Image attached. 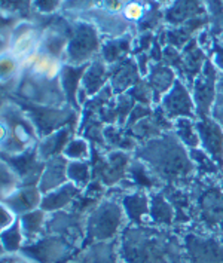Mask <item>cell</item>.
I'll list each match as a JSON object with an SVG mask.
<instances>
[{
    "mask_svg": "<svg viewBox=\"0 0 223 263\" xmlns=\"http://www.w3.org/2000/svg\"><path fill=\"white\" fill-rule=\"evenodd\" d=\"M0 211H2V232L11 229L20 220V216L15 213L12 208L8 207L6 204H2V210Z\"/></svg>",
    "mask_w": 223,
    "mask_h": 263,
    "instance_id": "2e32d148",
    "label": "cell"
},
{
    "mask_svg": "<svg viewBox=\"0 0 223 263\" xmlns=\"http://www.w3.org/2000/svg\"><path fill=\"white\" fill-rule=\"evenodd\" d=\"M126 14L131 18H139L140 15H141V8H140L139 5H129L126 8Z\"/></svg>",
    "mask_w": 223,
    "mask_h": 263,
    "instance_id": "d6986e66",
    "label": "cell"
},
{
    "mask_svg": "<svg viewBox=\"0 0 223 263\" xmlns=\"http://www.w3.org/2000/svg\"><path fill=\"white\" fill-rule=\"evenodd\" d=\"M191 195H192V226L191 228L223 238L222 184L206 181L196 189L194 187V192Z\"/></svg>",
    "mask_w": 223,
    "mask_h": 263,
    "instance_id": "277c9868",
    "label": "cell"
},
{
    "mask_svg": "<svg viewBox=\"0 0 223 263\" xmlns=\"http://www.w3.org/2000/svg\"><path fill=\"white\" fill-rule=\"evenodd\" d=\"M67 263H122L118 249V239L85 246Z\"/></svg>",
    "mask_w": 223,
    "mask_h": 263,
    "instance_id": "8992f818",
    "label": "cell"
},
{
    "mask_svg": "<svg viewBox=\"0 0 223 263\" xmlns=\"http://www.w3.org/2000/svg\"><path fill=\"white\" fill-rule=\"evenodd\" d=\"M122 263H188L179 231L154 224H128L118 239Z\"/></svg>",
    "mask_w": 223,
    "mask_h": 263,
    "instance_id": "6da1fadb",
    "label": "cell"
},
{
    "mask_svg": "<svg viewBox=\"0 0 223 263\" xmlns=\"http://www.w3.org/2000/svg\"><path fill=\"white\" fill-rule=\"evenodd\" d=\"M180 234L188 263H223V238L194 228Z\"/></svg>",
    "mask_w": 223,
    "mask_h": 263,
    "instance_id": "5b68a950",
    "label": "cell"
},
{
    "mask_svg": "<svg viewBox=\"0 0 223 263\" xmlns=\"http://www.w3.org/2000/svg\"><path fill=\"white\" fill-rule=\"evenodd\" d=\"M2 263H36L26 256L23 251L18 253H2Z\"/></svg>",
    "mask_w": 223,
    "mask_h": 263,
    "instance_id": "ac0fdd59",
    "label": "cell"
},
{
    "mask_svg": "<svg viewBox=\"0 0 223 263\" xmlns=\"http://www.w3.org/2000/svg\"><path fill=\"white\" fill-rule=\"evenodd\" d=\"M192 107H194L192 100L186 92H180L177 97L170 94L164 100V110L170 116H191Z\"/></svg>",
    "mask_w": 223,
    "mask_h": 263,
    "instance_id": "7c38bea8",
    "label": "cell"
},
{
    "mask_svg": "<svg viewBox=\"0 0 223 263\" xmlns=\"http://www.w3.org/2000/svg\"><path fill=\"white\" fill-rule=\"evenodd\" d=\"M139 158L158 179L173 186L192 183L195 164H192L186 149L173 134L155 139L139 149Z\"/></svg>",
    "mask_w": 223,
    "mask_h": 263,
    "instance_id": "7a4b0ae2",
    "label": "cell"
},
{
    "mask_svg": "<svg viewBox=\"0 0 223 263\" xmlns=\"http://www.w3.org/2000/svg\"><path fill=\"white\" fill-rule=\"evenodd\" d=\"M26 238L21 231L20 220L8 231L2 232V253H18L24 249Z\"/></svg>",
    "mask_w": 223,
    "mask_h": 263,
    "instance_id": "4fadbf2b",
    "label": "cell"
},
{
    "mask_svg": "<svg viewBox=\"0 0 223 263\" xmlns=\"http://www.w3.org/2000/svg\"><path fill=\"white\" fill-rule=\"evenodd\" d=\"M34 73L46 76L48 79H52L58 73V64L49 57H41L34 61Z\"/></svg>",
    "mask_w": 223,
    "mask_h": 263,
    "instance_id": "9a60e30c",
    "label": "cell"
},
{
    "mask_svg": "<svg viewBox=\"0 0 223 263\" xmlns=\"http://www.w3.org/2000/svg\"><path fill=\"white\" fill-rule=\"evenodd\" d=\"M42 192H39L38 189H18L16 192L5 198L3 204H6L9 208H12L15 213L21 217L24 214H27L30 211L38 210V207L42 205Z\"/></svg>",
    "mask_w": 223,
    "mask_h": 263,
    "instance_id": "ba28073f",
    "label": "cell"
},
{
    "mask_svg": "<svg viewBox=\"0 0 223 263\" xmlns=\"http://www.w3.org/2000/svg\"><path fill=\"white\" fill-rule=\"evenodd\" d=\"M48 219H49V214L46 211H43L42 208L30 211L20 217V224H21V231L26 238V244L39 239L45 234Z\"/></svg>",
    "mask_w": 223,
    "mask_h": 263,
    "instance_id": "8fae6325",
    "label": "cell"
},
{
    "mask_svg": "<svg viewBox=\"0 0 223 263\" xmlns=\"http://www.w3.org/2000/svg\"><path fill=\"white\" fill-rule=\"evenodd\" d=\"M2 195H3V199L11 196L18 191V176L16 173L11 170V166L6 165V164H2Z\"/></svg>",
    "mask_w": 223,
    "mask_h": 263,
    "instance_id": "5bb4252c",
    "label": "cell"
},
{
    "mask_svg": "<svg viewBox=\"0 0 223 263\" xmlns=\"http://www.w3.org/2000/svg\"><path fill=\"white\" fill-rule=\"evenodd\" d=\"M86 152H88V149H86V144L84 141H73L66 149V153L69 155V158H76V159H84Z\"/></svg>",
    "mask_w": 223,
    "mask_h": 263,
    "instance_id": "e0dca14e",
    "label": "cell"
},
{
    "mask_svg": "<svg viewBox=\"0 0 223 263\" xmlns=\"http://www.w3.org/2000/svg\"><path fill=\"white\" fill-rule=\"evenodd\" d=\"M195 125L199 140L204 144V149L211 155V158H214V159L220 158L222 159L223 139L219 125L213 124L207 118H204L201 122Z\"/></svg>",
    "mask_w": 223,
    "mask_h": 263,
    "instance_id": "30bf717a",
    "label": "cell"
},
{
    "mask_svg": "<svg viewBox=\"0 0 223 263\" xmlns=\"http://www.w3.org/2000/svg\"><path fill=\"white\" fill-rule=\"evenodd\" d=\"M149 224L158 228L174 229L176 224V210L170 202L165 194H154L151 196L149 204ZM176 231V229H174Z\"/></svg>",
    "mask_w": 223,
    "mask_h": 263,
    "instance_id": "52a82bcc",
    "label": "cell"
},
{
    "mask_svg": "<svg viewBox=\"0 0 223 263\" xmlns=\"http://www.w3.org/2000/svg\"><path fill=\"white\" fill-rule=\"evenodd\" d=\"M78 196V189L73 184H66L60 186L54 191H49L45 194L42 199V208L46 213H58L64 211L69 207L75 205V198Z\"/></svg>",
    "mask_w": 223,
    "mask_h": 263,
    "instance_id": "9c48e42d",
    "label": "cell"
},
{
    "mask_svg": "<svg viewBox=\"0 0 223 263\" xmlns=\"http://www.w3.org/2000/svg\"><path fill=\"white\" fill-rule=\"evenodd\" d=\"M128 224L129 222L122 202L116 199H104L91 208L86 216L85 246L116 241Z\"/></svg>",
    "mask_w": 223,
    "mask_h": 263,
    "instance_id": "3957f363",
    "label": "cell"
}]
</instances>
